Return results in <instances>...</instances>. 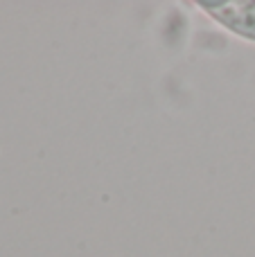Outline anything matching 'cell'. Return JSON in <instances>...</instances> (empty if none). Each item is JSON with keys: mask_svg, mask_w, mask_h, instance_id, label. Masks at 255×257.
<instances>
[{"mask_svg": "<svg viewBox=\"0 0 255 257\" xmlns=\"http://www.w3.org/2000/svg\"><path fill=\"white\" fill-rule=\"evenodd\" d=\"M203 7L212 9L210 14L228 30L244 34L246 39H255V3H219Z\"/></svg>", "mask_w": 255, "mask_h": 257, "instance_id": "cell-1", "label": "cell"}]
</instances>
